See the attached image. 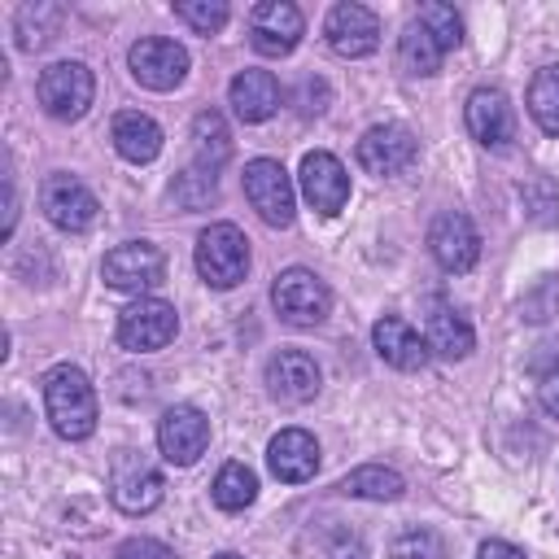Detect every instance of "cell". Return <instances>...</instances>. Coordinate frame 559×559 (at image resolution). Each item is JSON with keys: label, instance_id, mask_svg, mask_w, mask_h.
Masks as SVG:
<instances>
[{"label": "cell", "instance_id": "cell-1", "mask_svg": "<svg viewBox=\"0 0 559 559\" xmlns=\"http://www.w3.org/2000/svg\"><path fill=\"white\" fill-rule=\"evenodd\" d=\"M44 411H48V424L57 428V437L66 441H83L96 432V389L92 380L61 362L44 376Z\"/></svg>", "mask_w": 559, "mask_h": 559}, {"label": "cell", "instance_id": "cell-2", "mask_svg": "<svg viewBox=\"0 0 559 559\" xmlns=\"http://www.w3.org/2000/svg\"><path fill=\"white\" fill-rule=\"evenodd\" d=\"M197 271L210 288H236L249 271V240L236 223H210L197 236Z\"/></svg>", "mask_w": 559, "mask_h": 559}, {"label": "cell", "instance_id": "cell-3", "mask_svg": "<svg viewBox=\"0 0 559 559\" xmlns=\"http://www.w3.org/2000/svg\"><path fill=\"white\" fill-rule=\"evenodd\" d=\"M35 96L44 105L48 118H61V122H74L87 114L92 96H96V79L83 61H52L39 83H35Z\"/></svg>", "mask_w": 559, "mask_h": 559}, {"label": "cell", "instance_id": "cell-4", "mask_svg": "<svg viewBox=\"0 0 559 559\" xmlns=\"http://www.w3.org/2000/svg\"><path fill=\"white\" fill-rule=\"evenodd\" d=\"M271 301H275V314H280L284 323H293V328H314V323H323L328 310H332L328 284H323L314 271H306V266L280 271V275H275V288H271Z\"/></svg>", "mask_w": 559, "mask_h": 559}, {"label": "cell", "instance_id": "cell-5", "mask_svg": "<svg viewBox=\"0 0 559 559\" xmlns=\"http://www.w3.org/2000/svg\"><path fill=\"white\" fill-rule=\"evenodd\" d=\"M245 197H249V205L258 210L262 223H271V227H288L293 223V205H297L293 179L275 157H253L245 166Z\"/></svg>", "mask_w": 559, "mask_h": 559}, {"label": "cell", "instance_id": "cell-6", "mask_svg": "<svg viewBox=\"0 0 559 559\" xmlns=\"http://www.w3.org/2000/svg\"><path fill=\"white\" fill-rule=\"evenodd\" d=\"M175 332H179V314L162 297H140V301H131L118 314V345L122 349H135V354H148V349L170 345Z\"/></svg>", "mask_w": 559, "mask_h": 559}, {"label": "cell", "instance_id": "cell-7", "mask_svg": "<svg viewBox=\"0 0 559 559\" xmlns=\"http://www.w3.org/2000/svg\"><path fill=\"white\" fill-rule=\"evenodd\" d=\"M105 284L118 288V293H144V288H157L162 275H166V253L148 240H127L118 249L105 253V266H100Z\"/></svg>", "mask_w": 559, "mask_h": 559}, {"label": "cell", "instance_id": "cell-8", "mask_svg": "<svg viewBox=\"0 0 559 559\" xmlns=\"http://www.w3.org/2000/svg\"><path fill=\"white\" fill-rule=\"evenodd\" d=\"M39 210L61 231H87L96 223L100 201L92 197V188L83 179H74V175H48L44 188H39Z\"/></svg>", "mask_w": 559, "mask_h": 559}, {"label": "cell", "instance_id": "cell-9", "mask_svg": "<svg viewBox=\"0 0 559 559\" xmlns=\"http://www.w3.org/2000/svg\"><path fill=\"white\" fill-rule=\"evenodd\" d=\"M127 61H131L135 83H140V87H153V92H170V87H179L183 74H188V52H183V44L162 39V35L135 39L131 52H127Z\"/></svg>", "mask_w": 559, "mask_h": 559}, {"label": "cell", "instance_id": "cell-10", "mask_svg": "<svg viewBox=\"0 0 559 559\" xmlns=\"http://www.w3.org/2000/svg\"><path fill=\"white\" fill-rule=\"evenodd\" d=\"M415 157H419V144L402 122H380V127L362 131V140H358V166L367 175H384V179L402 175Z\"/></svg>", "mask_w": 559, "mask_h": 559}, {"label": "cell", "instance_id": "cell-11", "mask_svg": "<svg viewBox=\"0 0 559 559\" xmlns=\"http://www.w3.org/2000/svg\"><path fill=\"white\" fill-rule=\"evenodd\" d=\"M306 31V17L288 0H266L249 13V39L262 57H288Z\"/></svg>", "mask_w": 559, "mask_h": 559}, {"label": "cell", "instance_id": "cell-12", "mask_svg": "<svg viewBox=\"0 0 559 559\" xmlns=\"http://www.w3.org/2000/svg\"><path fill=\"white\" fill-rule=\"evenodd\" d=\"M428 249H432L441 271H472L476 258H480V236H476L467 214L441 210L432 218V227H428Z\"/></svg>", "mask_w": 559, "mask_h": 559}, {"label": "cell", "instance_id": "cell-13", "mask_svg": "<svg viewBox=\"0 0 559 559\" xmlns=\"http://www.w3.org/2000/svg\"><path fill=\"white\" fill-rule=\"evenodd\" d=\"M157 445L166 454V463L175 467H188L205 454L210 445V419L197 411V406H170L162 419H157Z\"/></svg>", "mask_w": 559, "mask_h": 559}, {"label": "cell", "instance_id": "cell-14", "mask_svg": "<svg viewBox=\"0 0 559 559\" xmlns=\"http://www.w3.org/2000/svg\"><path fill=\"white\" fill-rule=\"evenodd\" d=\"M323 35H328L336 57H367L380 44V17L367 4L345 0V4H332L328 22H323Z\"/></svg>", "mask_w": 559, "mask_h": 559}, {"label": "cell", "instance_id": "cell-15", "mask_svg": "<svg viewBox=\"0 0 559 559\" xmlns=\"http://www.w3.org/2000/svg\"><path fill=\"white\" fill-rule=\"evenodd\" d=\"M301 197L310 201V210H319L328 218L341 214L345 201H349V175H345V166L332 153H323V148L306 153L301 157Z\"/></svg>", "mask_w": 559, "mask_h": 559}, {"label": "cell", "instance_id": "cell-16", "mask_svg": "<svg viewBox=\"0 0 559 559\" xmlns=\"http://www.w3.org/2000/svg\"><path fill=\"white\" fill-rule=\"evenodd\" d=\"M467 131L476 144L485 148H507L515 140V114H511V100L498 92V87H476L467 96Z\"/></svg>", "mask_w": 559, "mask_h": 559}, {"label": "cell", "instance_id": "cell-17", "mask_svg": "<svg viewBox=\"0 0 559 559\" xmlns=\"http://www.w3.org/2000/svg\"><path fill=\"white\" fill-rule=\"evenodd\" d=\"M266 389L280 402H310L319 393V367L306 349H280L266 362Z\"/></svg>", "mask_w": 559, "mask_h": 559}, {"label": "cell", "instance_id": "cell-18", "mask_svg": "<svg viewBox=\"0 0 559 559\" xmlns=\"http://www.w3.org/2000/svg\"><path fill=\"white\" fill-rule=\"evenodd\" d=\"M266 463L284 485H301L319 472V441L306 428H284L266 445Z\"/></svg>", "mask_w": 559, "mask_h": 559}, {"label": "cell", "instance_id": "cell-19", "mask_svg": "<svg viewBox=\"0 0 559 559\" xmlns=\"http://www.w3.org/2000/svg\"><path fill=\"white\" fill-rule=\"evenodd\" d=\"M371 341H376V354H380L389 367H397V371H419V367L428 362V354H432L428 341H424L406 319H397V314L376 319Z\"/></svg>", "mask_w": 559, "mask_h": 559}, {"label": "cell", "instance_id": "cell-20", "mask_svg": "<svg viewBox=\"0 0 559 559\" xmlns=\"http://www.w3.org/2000/svg\"><path fill=\"white\" fill-rule=\"evenodd\" d=\"M162 493H166L162 476H157L148 463H140V459L122 463V467L114 472V485H109L114 507L127 511V515H144V511H153V507L162 502Z\"/></svg>", "mask_w": 559, "mask_h": 559}, {"label": "cell", "instance_id": "cell-21", "mask_svg": "<svg viewBox=\"0 0 559 559\" xmlns=\"http://www.w3.org/2000/svg\"><path fill=\"white\" fill-rule=\"evenodd\" d=\"M227 96H231V109L240 122H266L280 109V83L271 70H240L231 79Z\"/></svg>", "mask_w": 559, "mask_h": 559}, {"label": "cell", "instance_id": "cell-22", "mask_svg": "<svg viewBox=\"0 0 559 559\" xmlns=\"http://www.w3.org/2000/svg\"><path fill=\"white\" fill-rule=\"evenodd\" d=\"M109 140H114L118 157H127L135 166H144V162H153L162 153V127L148 114H140V109L118 114L114 127H109Z\"/></svg>", "mask_w": 559, "mask_h": 559}, {"label": "cell", "instance_id": "cell-23", "mask_svg": "<svg viewBox=\"0 0 559 559\" xmlns=\"http://www.w3.org/2000/svg\"><path fill=\"white\" fill-rule=\"evenodd\" d=\"M428 349L432 354H441V358H467L472 354V345H476V336H472V323L454 310V306H445V301H432V310H428Z\"/></svg>", "mask_w": 559, "mask_h": 559}, {"label": "cell", "instance_id": "cell-24", "mask_svg": "<svg viewBox=\"0 0 559 559\" xmlns=\"http://www.w3.org/2000/svg\"><path fill=\"white\" fill-rule=\"evenodd\" d=\"M341 493L349 498H371V502H393L406 493V480L384 467V463H367V467H354L345 480H341Z\"/></svg>", "mask_w": 559, "mask_h": 559}, {"label": "cell", "instance_id": "cell-25", "mask_svg": "<svg viewBox=\"0 0 559 559\" xmlns=\"http://www.w3.org/2000/svg\"><path fill=\"white\" fill-rule=\"evenodd\" d=\"M192 140H197V166L218 170V166L231 157V135H227V122H223L214 109H201V114L192 118Z\"/></svg>", "mask_w": 559, "mask_h": 559}, {"label": "cell", "instance_id": "cell-26", "mask_svg": "<svg viewBox=\"0 0 559 559\" xmlns=\"http://www.w3.org/2000/svg\"><path fill=\"white\" fill-rule=\"evenodd\" d=\"M441 44L419 26V22H406V31H402V39H397V61H402V70H411V74H437L441 70Z\"/></svg>", "mask_w": 559, "mask_h": 559}, {"label": "cell", "instance_id": "cell-27", "mask_svg": "<svg viewBox=\"0 0 559 559\" xmlns=\"http://www.w3.org/2000/svg\"><path fill=\"white\" fill-rule=\"evenodd\" d=\"M61 17H66L61 4H48V0L22 4V9H17V44H22V48H44V44L61 31Z\"/></svg>", "mask_w": 559, "mask_h": 559}, {"label": "cell", "instance_id": "cell-28", "mask_svg": "<svg viewBox=\"0 0 559 559\" xmlns=\"http://www.w3.org/2000/svg\"><path fill=\"white\" fill-rule=\"evenodd\" d=\"M528 114L546 135H559V66H542L528 83Z\"/></svg>", "mask_w": 559, "mask_h": 559}, {"label": "cell", "instance_id": "cell-29", "mask_svg": "<svg viewBox=\"0 0 559 559\" xmlns=\"http://www.w3.org/2000/svg\"><path fill=\"white\" fill-rule=\"evenodd\" d=\"M258 498V476L245 463H223L214 476V502L223 511H245Z\"/></svg>", "mask_w": 559, "mask_h": 559}, {"label": "cell", "instance_id": "cell-30", "mask_svg": "<svg viewBox=\"0 0 559 559\" xmlns=\"http://www.w3.org/2000/svg\"><path fill=\"white\" fill-rule=\"evenodd\" d=\"M170 197H175V205H183V210H205V205L218 197L214 170H210V166H188V170H179L175 183H170Z\"/></svg>", "mask_w": 559, "mask_h": 559}, {"label": "cell", "instance_id": "cell-31", "mask_svg": "<svg viewBox=\"0 0 559 559\" xmlns=\"http://www.w3.org/2000/svg\"><path fill=\"white\" fill-rule=\"evenodd\" d=\"M415 22H419L437 44H441V52H450V48H459V44H463V22H459V13H454L450 4H441V0L424 4Z\"/></svg>", "mask_w": 559, "mask_h": 559}, {"label": "cell", "instance_id": "cell-32", "mask_svg": "<svg viewBox=\"0 0 559 559\" xmlns=\"http://www.w3.org/2000/svg\"><path fill=\"white\" fill-rule=\"evenodd\" d=\"M175 17L188 22V26L201 31V35H214V31H223V22H227V4H223V0H179V4H175Z\"/></svg>", "mask_w": 559, "mask_h": 559}, {"label": "cell", "instance_id": "cell-33", "mask_svg": "<svg viewBox=\"0 0 559 559\" xmlns=\"http://www.w3.org/2000/svg\"><path fill=\"white\" fill-rule=\"evenodd\" d=\"M389 555H393V559H441V542H437L428 528H411V533H402V537L393 542Z\"/></svg>", "mask_w": 559, "mask_h": 559}, {"label": "cell", "instance_id": "cell-34", "mask_svg": "<svg viewBox=\"0 0 559 559\" xmlns=\"http://www.w3.org/2000/svg\"><path fill=\"white\" fill-rule=\"evenodd\" d=\"M114 559H175V550L157 537H127Z\"/></svg>", "mask_w": 559, "mask_h": 559}, {"label": "cell", "instance_id": "cell-35", "mask_svg": "<svg viewBox=\"0 0 559 559\" xmlns=\"http://www.w3.org/2000/svg\"><path fill=\"white\" fill-rule=\"evenodd\" d=\"M323 559H367V546L358 533H332V542L323 546Z\"/></svg>", "mask_w": 559, "mask_h": 559}, {"label": "cell", "instance_id": "cell-36", "mask_svg": "<svg viewBox=\"0 0 559 559\" xmlns=\"http://www.w3.org/2000/svg\"><path fill=\"white\" fill-rule=\"evenodd\" d=\"M537 402H542L550 415H559V362L537 376Z\"/></svg>", "mask_w": 559, "mask_h": 559}, {"label": "cell", "instance_id": "cell-37", "mask_svg": "<svg viewBox=\"0 0 559 559\" xmlns=\"http://www.w3.org/2000/svg\"><path fill=\"white\" fill-rule=\"evenodd\" d=\"M301 100H306V105H301V114H323L328 87H323L319 79H306V83H301Z\"/></svg>", "mask_w": 559, "mask_h": 559}, {"label": "cell", "instance_id": "cell-38", "mask_svg": "<svg viewBox=\"0 0 559 559\" xmlns=\"http://www.w3.org/2000/svg\"><path fill=\"white\" fill-rule=\"evenodd\" d=\"M480 559H524V550L511 546V542H485L480 546Z\"/></svg>", "mask_w": 559, "mask_h": 559}, {"label": "cell", "instance_id": "cell-39", "mask_svg": "<svg viewBox=\"0 0 559 559\" xmlns=\"http://www.w3.org/2000/svg\"><path fill=\"white\" fill-rule=\"evenodd\" d=\"M214 559H240V555H231V550H223V555H214Z\"/></svg>", "mask_w": 559, "mask_h": 559}]
</instances>
